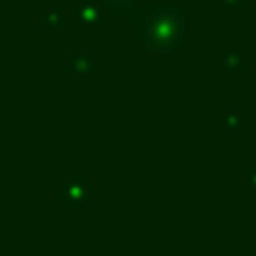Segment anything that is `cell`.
<instances>
[{"label":"cell","instance_id":"8992f818","mask_svg":"<svg viewBox=\"0 0 256 256\" xmlns=\"http://www.w3.org/2000/svg\"><path fill=\"white\" fill-rule=\"evenodd\" d=\"M216 60H218V66H224L226 70H238V68H241V53H236V50H218Z\"/></svg>","mask_w":256,"mask_h":256},{"label":"cell","instance_id":"7a4b0ae2","mask_svg":"<svg viewBox=\"0 0 256 256\" xmlns=\"http://www.w3.org/2000/svg\"><path fill=\"white\" fill-rule=\"evenodd\" d=\"M60 198H63L68 206L78 208V206H86V204H88V198H90V188H88L86 184L70 178V181H66V184L60 186Z\"/></svg>","mask_w":256,"mask_h":256},{"label":"cell","instance_id":"ba28073f","mask_svg":"<svg viewBox=\"0 0 256 256\" xmlns=\"http://www.w3.org/2000/svg\"><path fill=\"white\" fill-rule=\"evenodd\" d=\"M226 128H228V131H238V128H241V116H238V110H228L226 113Z\"/></svg>","mask_w":256,"mask_h":256},{"label":"cell","instance_id":"30bf717a","mask_svg":"<svg viewBox=\"0 0 256 256\" xmlns=\"http://www.w3.org/2000/svg\"><path fill=\"white\" fill-rule=\"evenodd\" d=\"M248 178H251V184H254V186H256V166H254V168H251V171H248Z\"/></svg>","mask_w":256,"mask_h":256},{"label":"cell","instance_id":"277c9868","mask_svg":"<svg viewBox=\"0 0 256 256\" xmlns=\"http://www.w3.org/2000/svg\"><path fill=\"white\" fill-rule=\"evenodd\" d=\"M68 68H70V73H90V70H93L90 53H88V50H76V53H70Z\"/></svg>","mask_w":256,"mask_h":256},{"label":"cell","instance_id":"9c48e42d","mask_svg":"<svg viewBox=\"0 0 256 256\" xmlns=\"http://www.w3.org/2000/svg\"><path fill=\"white\" fill-rule=\"evenodd\" d=\"M216 3H218V6H226V8H236L241 0H216Z\"/></svg>","mask_w":256,"mask_h":256},{"label":"cell","instance_id":"52a82bcc","mask_svg":"<svg viewBox=\"0 0 256 256\" xmlns=\"http://www.w3.org/2000/svg\"><path fill=\"white\" fill-rule=\"evenodd\" d=\"M116 13H136V0H103Z\"/></svg>","mask_w":256,"mask_h":256},{"label":"cell","instance_id":"5b68a950","mask_svg":"<svg viewBox=\"0 0 256 256\" xmlns=\"http://www.w3.org/2000/svg\"><path fill=\"white\" fill-rule=\"evenodd\" d=\"M43 26L50 28V30L63 28V26H66V16L60 13V8H46V13H43Z\"/></svg>","mask_w":256,"mask_h":256},{"label":"cell","instance_id":"6da1fadb","mask_svg":"<svg viewBox=\"0 0 256 256\" xmlns=\"http://www.w3.org/2000/svg\"><path fill=\"white\" fill-rule=\"evenodd\" d=\"M186 18L181 8H151L144 26V43L151 53H171L181 46Z\"/></svg>","mask_w":256,"mask_h":256},{"label":"cell","instance_id":"3957f363","mask_svg":"<svg viewBox=\"0 0 256 256\" xmlns=\"http://www.w3.org/2000/svg\"><path fill=\"white\" fill-rule=\"evenodd\" d=\"M78 16H80V23L88 26V28H96V26H100V20H103L100 6H96V3H83V6L78 8Z\"/></svg>","mask_w":256,"mask_h":256}]
</instances>
